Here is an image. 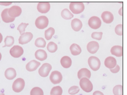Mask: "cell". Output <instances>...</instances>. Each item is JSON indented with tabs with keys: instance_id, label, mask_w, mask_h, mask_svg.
<instances>
[{
	"instance_id": "6da1fadb",
	"label": "cell",
	"mask_w": 127,
	"mask_h": 95,
	"mask_svg": "<svg viewBox=\"0 0 127 95\" xmlns=\"http://www.w3.org/2000/svg\"><path fill=\"white\" fill-rule=\"evenodd\" d=\"M69 8L73 13L78 14L84 11L85 6L83 2H72L70 4Z\"/></svg>"
},
{
	"instance_id": "7a4b0ae2",
	"label": "cell",
	"mask_w": 127,
	"mask_h": 95,
	"mask_svg": "<svg viewBox=\"0 0 127 95\" xmlns=\"http://www.w3.org/2000/svg\"><path fill=\"white\" fill-rule=\"evenodd\" d=\"M79 85L81 89L86 93H90L93 90V86L89 79L83 77L80 79Z\"/></svg>"
},
{
	"instance_id": "3957f363",
	"label": "cell",
	"mask_w": 127,
	"mask_h": 95,
	"mask_svg": "<svg viewBox=\"0 0 127 95\" xmlns=\"http://www.w3.org/2000/svg\"><path fill=\"white\" fill-rule=\"evenodd\" d=\"M49 24L48 18L45 16H41L37 17L36 20L35 24L36 27L40 29L46 28Z\"/></svg>"
},
{
	"instance_id": "277c9868",
	"label": "cell",
	"mask_w": 127,
	"mask_h": 95,
	"mask_svg": "<svg viewBox=\"0 0 127 95\" xmlns=\"http://www.w3.org/2000/svg\"><path fill=\"white\" fill-rule=\"evenodd\" d=\"M88 63L90 68L94 71L98 70L101 66V62L100 60L95 56L90 57L88 60Z\"/></svg>"
},
{
	"instance_id": "5b68a950",
	"label": "cell",
	"mask_w": 127,
	"mask_h": 95,
	"mask_svg": "<svg viewBox=\"0 0 127 95\" xmlns=\"http://www.w3.org/2000/svg\"><path fill=\"white\" fill-rule=\"evenodd\" d=\"M25 82L24 80L21 78L17 79L13 82L12 85V89L14 92L19 93L21 92L24 89Z\"/></svg>"
},
{
	"instance_id": "8992f818",
	"label": "cell",
	"mask_w": 127,
	"mask_h": 95,
	"mask_svg": "<svg viewBox=\"0 0 127 95\" xmlns=\"http://www.w3.org/2000/svg\"><path fill=\"white\" fill-rule=\"evenodd\" d=\"M52 69V66L49 63H44L40 68L38 73L42 77H46L48 76Z\"/></svg>"
},
{
	"instance_id": "52a82bcc",
	"label": "cell",
	"mask_w": 127,
	"mask_h": 95,
	"mask_svg": "<svg viewBox=\"0 0 127 95\" xmlns=\"http://www.w3.org/2000/svg\"><path fill=\"white\" fill-rule=\"evenodd\" d=\"M101 21L100 19L96 16H93L91 17L88 21V25L90 28L97 29L99 28L101 26Z\"/></svg>"
},
{
	"instance_id": "ba28073f",
	"label": "cell",
	"mask_w": 127,
	"mask_h": 95,
	"mask_svg": "<svg viewBox=\"0 0 127 95\" xmlns=\"http://www.w3.org/2000/svg\"><path fill=\"white\" fill-rule=\"evenodd\" d=\"M9 53L12 57L17 58L21 57L23 54L24 50L20 46H14L10 49Z\"/></svg>"
},
{
	"instance_id": "9c48e42d",
	"label": "cell",
	"mask_w": 127,
	"mask_h": 95,
	"mask_svg": "<svg viewBox=\"0 0 127 95\" xmlns=\"http://www.w3.org/2000/svg\"><path fill=\"white\" fill-rule=\"evenodd\" d=\"M50 80L53 84H58L62 81L63 76L60 71H54L51 72L50 76Z\"/></svg>"
},
{
	"instance_id": "30bf717a",
	"label": "cell",
	"mask_w": 127,
	"mask_h": 95,
	"mask_svg": "<svg viewBox=\"0 0 127 95\" xmlns=\"http://www.w3.org/2000/svg\"><path fill=\"white\" fill-rule=\"evenodd\" d=\"M33 38V35L31 32H24L19 37L18 40L19 43L21 45H25L28 43L32 40Z\"/></svg>"
},
{
	"instance_id": "8fae6325",
	"label": "cell",
	"mask_w": 127,
	"mask_h": 95,
	"mask_svg": "<svg viewBox=\"0 0 127 95\" xmlns=\"http://www.w3.org/2000/svg\"><path fill=\"white\" fill-rule=\"evenodd\" d=\"M22 13V9L20 7L17 5H14L9 9L8 13L10 17L13 18L20 16Z\"/></svg>"
},
{
	"instance_id": "7c38bea8",
	"label": "cell",
	"mask_w": 127,
	"mask_h": 95,
	"mask_svg": "<svg viewBox=\"0 0 127 95\" xmlns=\"http://www.w3.org/2000/svg\"><path fill=\"white\" fill-rule=\"evenodd\" d=\"M51 5L49 2H40L37 5V10L41 13H46L50 11Z\"/></svg>"
},
{
	"instance_id": "4fadbf2b",
	"label": "cell",
	"mask_w": 127,
	"mask_h": 95,
	"mask_svg": "<svg viewBox=\"0 0 127 95\" xmlns=\"http://www.w3.org/2000/svg\"><path fill=\"white\" fill-rule=\"evenodd\" d=\"M87 48L89 52L91 54H95L99 50V46L96 41H92L88 43Z\"/></svg>"
},
{
	"instance_id": "5bb4252c",
	"label": "cell",
	"mask_w": 127,
	"mask_h": 95,
	"mask_svg": "<svg viewBox=\"0 0 127 95\" xmlns=\"http://www.w3.org/2000/svg\"><path fill=\"white\" fill-rule=\"evenodd\" d=\"M101 17L103 22L106 24H110L114 20V16L109 11H105L102 13Z\"/></svg>"
},
{
	"instance_id": "9a60e30c",
	"label": "cell",
	"mask_w": 127,
	"mask_h": 95,
	"mask_svg": "<svg viewBox=\"0 0 127 95\" xmlns=\"http://www.w3.org/2000/svg\"><path fill=\"white\" fill-rule=\"evenodd\" d=\"M104 65L107 68L110 69H112L117 65L116 59L112 56H108L105 60Z\"/></svg>"
},
{
	"instance_id": "2e32d148",
	"label": "cell",
	"mask_w": 127,
	"mask_h": 95,
	"mask_svg": "<svg viewBox=\"0 0 127 95\" xmlns=\"http://www.w3.org/2000/svg\"><path fill=\"white\" fill-rule=\"evenodd\" d=\"M41 65L39 62L35 60H32L29 62L26 65V69L28 71H33L37 69Z\"/></svg>"
},
{
	"instance_id": "e0dca14e",
	"label": "cell",
	"mask_w": 127,
	"mask_h": 95,
	"mask_svg": "<svg viewBox=\"0 0 127 95\" xmlns=\"http://www.w3.org/2000/svg\"><path fill=\"white\" fill-rule=\"evenodd\" d=\"M8 11L9 9H4L2 11V13H1V17L2 21L6 23L13 22L15 20V18H13L9 16Z\"/></svg>"
},
{
	"instance_id": "ac0fdd59",
	"label": "cell",
	"mask_w": 127,
	"mask_h": 95,
	"mask_svg": "<svg viewBox=\"0 0 127 95\" xmlns=\"http://www.w3.org/2000/svg\"><path fill=\"white\" fill-rule=\"evenodd\" d=\"M4 76L7 80H12L17 76L15 69L13 68H9L4 72Z\"/></svg>"
},
{
	"instance_id": "d6986e66",
	"label": "cell",
	"mask_w": 127,
	"mask_h": 95,
	"mask_svg": "<svg viewBox=\"0 0 127 95\" xmlns=\"http://www.w3.org/2000/svg\"><path fill=\"white\" fill-rule=\"evenodd\" d=\"M91 77V72L89 70L86 68L80 69L78 72V77L79 80L83 77L90 79Z\"/></svg>"
},
{
	"instance_id": "ffe728a7",
	"label": "cell",
	"mask_w": 127,
	"mask_h": 95,
	"mask_svg": "<svg viewBox=\"0 0 127 95\" xmlns=\"http://www.w3.org/2000/svg\"><path fill=\"white\" fill-rule=\"evenodd\" d=\"M71 25L73 30L75 32H79L82 28L83 24L80 20L78 18H75L71 21Z\"/></svg>"
},
{
	"instance_id": "44dd1931",
	"label": "cell",
	"mask_w": 127,
	"mask_h": 95,
	"mask_svg": "<svg viewBox=\"0 0 127 95\" xmlns=\"http://www.w3.org/2000/svg\"><path fill=\"white\" fill-rule=\"evenodd\" d=\"M111 54L117 57L123 56V47L121 46H115L111 49Z\"/></svg>"
},
{
	"instance_id": "7402d4cb",
	"label": "cell",
	"mask_w": 127,
	"mask_h": 95,
	"mask_svg": "<svg viewBox=\"0 0 127 95\" xmlns=\"http://www.w3.org/2000/svg\"><path fill=\"white\" fill-rule=\"evenodd\" d=\"M35 56L38 60L44 61L47 58V54L44 50L38 49L35 52Z\"/></svg>"
},
{
	"instance_id": "603a6c76",
	"label": "cell",
	"mask_w": 127,
	"mask_h": 95,
	"mask_svg": "<svg viewBox=\"0 0 127 95\" xmlns=\"http://www.w3.org/2000/svg\"><path fill=\"white\" fill-rule=\"evenodd\" d=\"M60 63L62 67L65 69H68L71 66L72 60L69 56H64L61 59Z\"/></svg>"
},
{
	"instance_id": "cb8c5ba5",
	"label": "cell",
	"mask_w": 127,
	"mask_h": 95,
	"mask_svg": "<svg viewBox=\"0 0 127 95\" xmlns=\"http://www.w3.org/2000/svg\"><path fill=\"white\" fill-rule=\"evenodd\" d=\"M70 52L73 56H78L82 52L81 48L76 44H73L70 48Z\"/></svg>"
},
{
	"instance_id": "d4e9b609",
	"label": "cell",
	"mask_w": 127,
	"mask_h": 95,
	"mask_svg": "<svg viewBox=\"0 0 127 95\" xmlns=\"http://www.w3.org/2000/svg\"><path fill=\"white\" fill-rule=\"evenodd\" d=\"M61 16L65 20H70L74 17L73 14L67 9H64L62 10Z\"/></svg>"
},
{
	"instance_id": "484cf974",
	"label": "cell",
	"mask_w": 127,
	"mask_h": 95,
	"mask_svg": "<svg viewBox=\"0 0 127 95\" xmlns=\"http://www.w3.org/2000/svg\"><path fill=\"white\" fill-rule=\"evenodd\" d=\"M4 46L3 48L5 47H11L14 43V38L12 36H7L4 39Z\"/></svg>"
},
{
	"instance_id": "4316f807",
	"label": "cell",
	"mask_w": 127,
	"mask_h": 95,
	"mask_svg": "<svg viewBox=\"0 0 127 95\" xmlns=\"http://www.w3.org/2000/svg\"><path fill=\"white\" fill-rule=\"evenodd\" d=\"M55 29L53 28H52V27L49 28L47 30L45 31V38L47 41L50 40L52 38L53 36L55 34Z\"/></svg>"
},
{
	"instance_id": "83f0119b",
	"label": "cell",
	"mask_w": 127,
	"mask_h": 95,
	"mask_svg": "<svg viewBox=\"0 0 127 95\" xmlns=\"http://www.w3.org/2000/svg\"><path fill=\"white\" fill-rule=\"evenodd\" d=\"M47 49L50 52L54 53L57 51L58 49V46L56 44L51 41L48 44L47 46Z\"/></svg>"
},
{
	"instance_id": "f1b7e54d",
	"label": "cell",
	"mask_w": 127,
	"mask_h": 95,
	"mask_svg": "<svg viewBox=\"0 0 127 95\" xmlns=\"http://www.w3.org/2000/svg\"><path fill=\"white\" fill-rule=\"evenodd\" d=\"M35 45L38 48H45L46 46V42L44 38L39 37L35 40Z\"/></svg>"
},
{
	"instance_id": "f546056e",
	"label": "cell",
	"mask_w": 127,
	"mask_h": 95,
	"mask_svg": "<svg viewBox=\"0 0 127 95\" xmlns=\"http://www.w3.org/2000/svg\"><path fill=\"white\" fill-rule=\"evenodd\" d=\"M63 94L62 88L59 86L54 87L51 89V95H62Z\"/></svg>"
},
{
	"instance_id": "4dcf8cb0",
	"label": "cell",
	"mask_w": 127,
	"mask_h": 95,
	"mask_svg": "<svg viewBox=\"0 0 127 95\" xmlns=\"http://www.w3.org/2000/svg\"><path fill=\"white\" fill-rule=\"evenodd\" d=\"M31 95H44V93L42 89L39 87H34L31 89Z\"/></svg>"
},
{
	"instance_id": "1f68e13d",
	"label": "cell",
	"mask_w": 127,
	"mask_h": 95,
	"mask_svg": "<svg viewBox=\"0 0 127 95\" xmlns=\"http://www.w3.org/2000/svg\"><path fill=\"white\" fill-rule=\"evenodd\" d=\"M114 95H123V86L122 85H117L114 87L113 89Z\"/></svg>"
},
{
	"instance_id": "d6a6232c",
	"label": "cell",
	"mask_w": 127,
	"mask_h": 95,
	"mask_svg": "<svg viewBox=\"0 0 127 95\" xmlns=\"http://www.w3.org/2000/svg\"><path fill=\"white\" fill-rule=\"evenodd\" d=\"M29 25L28 23H22L20 24L18 26L17 30L20 32L21 35L24 33L26 31V28L27 26Z\"/></svg>"
},
{
	"instance_id": "836d02e7",
	"label": "cell",
	"mask_w": 127,
	"mask_h": 95,
	"mask_svg": "<svg viewBox=\"0 0 127 95\" xmlns=\"http://www.w3.org/2000/svg\"><path fill=\"white\" fill-rule=\"evenodd\" d=\"M80 89L78 86H73L71 87L68 90V93L71 95H75L79 93Z\"/></svg>"
},
{
	"instance_id": "e575fe53",
	"label": "cell",
	"mask_w": 127,
	"mask_h": 95,
	"mask_svg": "<svg viewBox=\"0 0 127 95\" xmlns=\"http://www.w3.org/2000/svg\"><path fill=\"white\" fill-rule=\"evenodd\" d=\"M115 32L116 34L119 36L123 35V25L122 24H119L116 25L115 28Z\"/></svg>"
},
{
	"instance_id": "d590c367",
	"label": "cell",
	"mask_w": 127,
	"mask_h": 95,
	"mask_svg": "<svg viewBox=\"0 0 127 95\" xmlns=\"http://www.w3.org/2000/svg\"><path fill=\"white\" fill-rule=\"evenodd\" d=\"M103 33L102 32H94L92 34V37L93 39L98 41L101 40L102 38Z\"/></svg>"
},
{
	"instance_id": "8d00e7d4",
	"label": "cell",
	"mask_w": 127,
	"mask_h": 95,
	"mask_svg": "<svg viewBox=\"0 0 127 95\" xmlns=\"http://www.w3.org/2000/svg\"><path fill=\"white\" fill-rule=\"evenodd\" d=\"M110 71L113 73H117L120 70V67L118 65H116V66L112 69H110Z\"/></svg>"
},
{
	"instance_id": "74e56055",
	"label": "cell",
	"mask_w": 127,
	"mask_h": 95,
	"mask_svg": "<svg viewBox=\"0 0 127 95\" xmlns=\"http://www.w3.org/2000/svg\"><path fill=\"white\" fill-rule=\"evenodd\" d=\"M12 4V2H0V5L4 6H9Z\"/></svg>"
},
{
	"instance_id": "f35d334b",
	"label": "cell",
	"mask_w": 127,
	"mask_h": 95,
	"mask_svg": "<svg viewBox=\"0 0 127 95\" xmlns=\"http://www.w3.org/2000/svg\"><path fill=\"white\" fill-rule=\"evenodd\" d=\"M93 95H104V94L101 92L97 91L95 92L93 94Z\"/></svg>"
},
{
	"instance_id": "ab89813d",
	"label": "cell",
	"mask_w": 127,
	"mask_h": 95,
	"mask_svg": "<svg viewBox=\"0 0 127 95\" xmlns=\"http://www.w3.org/2000/svg\"><path fill=\"white\" fill-rule=\"evenodd\" d=\"M119 13L121 16H123V7H122L121 8V9H120V10L119 11Z\"/></svg>"
},
{
	"instance_id": "60d3db41",
	"label": "cell",
	"mask_w": 127,
	"mask_h": 95,
	"mask_svg": "<svg viewBox=\"0 0 127 95\" xmlns=\"http://www.w3.org/2000/svg\"><path fill=\"white\" fill-rule=\"evenodd\" d=\"M0 95H4V90L3 89H0Z\"/></svg>"
},
{
	"instance_id": "b9f144b4",
	"label": "cell",
	"mask_w": 127,
	"mask_h": 95,
	"mask_svg": "<svg viewBox=\"0 0 127 95\" xmlns=\"http://www.w3.org/2000/svg\"><path fill=\"white\" fill-rule=\"evenodd\" d=\"M2 40H3V36H2V35L1 34V33H0V44L1 43Z\"/></svg>"
},
{
	"instance_id": "7bdbcfd3",
	"label": "cell",
	"mask_w": 127,
	"mask_h": 95,
	"mask_svg": "<svg viewBox=\"0 0 127 95\" xmlns=\"http://www.w3.org/2000/svg\"><path fill=\"white\" fill-rule=\"evenodd\" d=\"M1 58H2V55L1 54V53L0 52V61H1Z\"/></svg>"
}]
</instances>
